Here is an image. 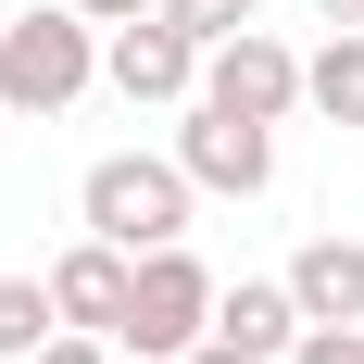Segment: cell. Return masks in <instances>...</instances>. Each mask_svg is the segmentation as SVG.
<instances>
[{"instance_id":"cell-14","label":"cell","mask_w":364,"mask_h":364,"mask_svg":"<svg viewBox=\"0 0 364 364\" xmlns=\"http://www.w3.org/2000/svg\"><path fill=\"white\" fill-rule=\"evenodd\" d=\"M38 364H126V352H113V339H88V327H63V339H50Z\"/></svg>"},{"instance_id":"cell-15","label":"cell","mask_w":364,"mask_h":364,"mask_svg":"<svg viewBox=\"0 0 364 364\" xmlns=\"http://www.w3.org/2000/svg\"><path fill=\"white\" fill-rule=\"evenodd\" d=\"M75 13H88V26H126V13H151V0H75Z\"/></svg>"},{"instance_id":"cell-4","label":"cell","mask_w":364,"mask_h":364,"mask_svg":"<svg viewBox=\"0 0 364 364\" xmlns=\"http://www.w3.org/2000/svg\"><path fill=\"white\" fill-rule=\"evenodd\" d=\"M176 164L201 201H264L277 188V126H252L226 101H176Z\"/></svg>"},{"instance_id":"cell-3","label":"cell","mask_w":364,"mask_h":364,"mask_svg":"<svg viewBox=\"0 0 364 364\" xmlns=\"http://www.w3.org/2000/svg\"><path fill=\"white\" fill-rule=\"evenodd\" d=\"M214 264L188 252H139V289H126V327H113V352H139V364H176V352H201V339H214Z\"/></svg>"},{"instance_id":"cell-10","label":"cell","mask_w":364,"mask_h":364,"mask_svg":"<svg viewBox=\"0 0 364 364\" xmlns=\"http://www.w3.org/2000/svg\"><path fill=\"white\" fill-rule=\"evenodd\" d=\"M301 113L364 126V26H327V50H301Z\"/></svg>"},{"instance_id":"cell-17","label":"cell","mask_w":364,"mask_h":364,"mask_svg":"<svg viewBox=\"0 0 364 364\" xmlns=\"http://www.w3.org/2000/svg\"><path fill=\"white\" fill-rule=\"evenodd\" d=\"M314 13H327V26H364V0H314Z\"/></svg>"},{"instance_id":"cell-6","label":"cell","mask_w":364,"mask_h":364,"mask_svg":"<svg viewBox=\"0 0 364 364\" xmlns=\"http://www.w3.org/2000/svg\"><path fill=\"white\" fill-rule=\"evenodd\" d=\"M101 75L126 88V101L176 113V101H201V38L164 26V13H126V26H101Z\"/></svg>"},{"instance_id":"cell-16","label":"cell","mask_w":364,"mask_h":364,"mask_svg":"<svg viewBox=\"0 0 364 364\" xmlns=\"http://www.w3.org/2000/svg\"><path fill=\"white\" fill-rule=\"evenodd\" d=\"M176 364H252V352H226V339H201V352H176Z\"/></svg>"},{"instance_id":"cell-5","label":"cell","mask_w":364,"mask_h":364,"mask_svg":"<svg viewBox=\"0 0 364 364\" xmlns=\"http://www.w3.org/2000/svg\"><path fill=\"white\" fill-rule=\"evenodd\" d=\"M201 101L252 113V126H289V113H301V50H289L277 26H239V38H214V50H201Z\"/></svg>"},{"instance_id":"cell-9","label":"cell","mask_w":364,"mask_h":364,"mask_svg":"<svg viewBox=\"0 0 364 364\" xmlns=\"http://www.w3.org/2000/svg\"><path fill=\"white\" fill-rule=\"evenodd\" d=\"M289 301H301V327H364V239H301L289 252Z\"/></svg>"},{"instance_id":"cell-1","label":"cell","mask_w":364,"mask_h":364,"mask_svg":"<svg viewBox=\"0 0 364 364\" xmlns=\"http://www.w3.org/2000/svg\"><path fill=\"white\" fill-rule=\"evenodd\" d=\"M188 214H201V188H188L176 151H101V164L75 176V226L113 239V252H176Z\"/></svg>"},{"instance_id":"cell-8","label":"cell","mask_w":364,"mask_h":364,"mask_svg":"<svg viewBox=\"0 0 364 364\" xmlns=\"http://www.w3.org/2000/svg\"><path fill=\"white\" fill-rule=\"evenodd\" d=\"M214 339H226V352H252V364H289V339H301L289 277H226V289H214Z\"/></svg>"},{"instance_id":"cell-12","label":"cell","mask_w":364,"mask_h":364,"mask_svg":"<svg viewBox=\"0 0 364 364\" xmlns=\"http://www.w3.org/2000/svg\"><path fill=\"white\" fill-rule=\"evenodd\" d=\"M151 13H164V26H188L201 50H214V38H239V26H264V0H151Z\"/></svg>"},{"instance_id":"cell-13","label":"cell","mask_w":364,"mask_h":364,"mask_svg":"<svg viewBox=\"0 0 364 364\" xmlns=\"http://www.w3.org/2000/svg\"><path fill=\"white\" fill-rule=\"evenodd\" d=\"M289 364H364V327H301Z\"/></svg>"},{"instance_id":"cell-7","label":"cell","mask_w":364,"mask_h":364,"mask_svg":"<svg viewBox=\"0 0 364 364\" xmlns=\"http://www.w3.org/2000/svg\"><path fill=\"white\" fill-rule=\"evenodd\" d=\"M126 289H139V252H113V239H88V226L50 252V314H63V327L113 339L126 327Z\"/></svg>"},{"instance_id":"cell-11","label":"cell","mask_w":364,"mask_h":364,"mask_svg":"<svg viewBox=\"0 0 364 364\" xmlns=\"http://www.w3.org/2000/svg\"><path fill=\"white\" fill-rule=\"evenodd\" d=\"M63 339V314H50V277H0V364H38Z\"/></svg>"},{"instance_id":"cell-2","label":"cell","mask_w":364,"mask_h":364,"mask_svg":"<svg viewBox=\"0 0 364 364\" xmlns=\"http://www.w3.org/2000/svg\"><path fill=\"white\" fill-rule=\"evenodd\" d=\"M101 88V26L75 13V0H26L13 26H0V113H75Z\"/></svg>"}]
</instances>
